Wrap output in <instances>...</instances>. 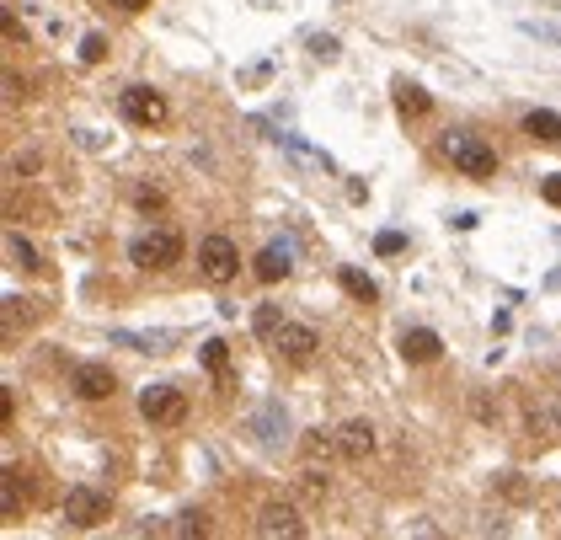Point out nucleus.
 Segmentation results:
<instances>
[{
	"label": "nucleus",
	"mask_w": 561,
	"mask_h": 540,
	"mask_svg": "<svg viewBox=\"0 0 561 540\" xmlns=\"http://www.w3.org/2000/svg\"><path fill=\"white\" fill-rule=\"evenodd\" d=\"M444 156L455 161L465 177H476V182H492V177H497V156H492V145L471 140V134H444Z\"/></svg>",
	"instance_id": "1"
},
{
	"label": "nucleus",
	"mask_w": 561,
	"mask_h": 540,
	"mask_svg": "<svg viewBox=\"0 0 561 540\" xmlns=\"http://www.w3.org/2000/svg\"><path fill=\"white\" fill-rule=\"evenodd\" d=\"M129 262L134 268H171V262H182V236L177 230H145V236H134L129 246Z\"/></svg>",
	"instance_id": "2"
},
{
	"label": "nucleus",
	"mask_w": 561,
	"mask_h": 540,
	"mask_svg": "<svg viewBox=\"0 0 561 540\" xmlns=\"http://www.w3.org/2000/svg\"><path fill=\"white\" fill-rule=\"evenodd\" d=\"M236 268H241L236 241H230V236H204V246H198V273H204L209 284H230V279H236Z\"/></svg>",
	"instance_id": "3"
},
{
	"label": "nucleus",
	"mask_w": 561,
	"mask_h": 540,
	"mask_svg": "<svg viewBox=\"0 0 561 540\" xmlns=\"http://www.w3.org/2000/svg\"><path fill=\"white\" fill-rule=\"evenodd\" d=\"M118 107H123V118H129V123H139V129H155V123H166V113H171L166 97H161V91H150V86H129L118 97Z\"/></svg>",
	"instance_id": "4"
},
{
	"label": "nucleus",
	"mask_w": 561,
	"mask_h": 540,
	"mask_svg": "<svg viewBox=\"0 0 561 540\" xmlns=\"http://www.w3.org/2000/svg\"><path fill=\"white\" fill-rule=\"evenodd\" d=\"M139 412H145L150 423H182L187 418V396L177 385H150V391H139Z\"/></svg>",
	"instance_id": "5"
},
{
	"label": "nucleus",
	"mask_w": 561,
	"mask_h": 540,
	"mask_svg": "<svg viewBox=\"0 0 561 540\" xmlns=\"http://www.w3.org/2000/svg\"><path fill=\"white\" fill-rule=\"evenodd\" d=\"M65 519L75 524V530H97V524L107 519V492H97V487H70L65 492Z\"/></svg>",
	"instance_id": "6"
},
{
	"label": "nucleus",
	"mask_w": 561,
	"mask_h": 540,
	"mask_svg": "<svg viewBox=\"0 0 561 540\" xmlns=\"http://www.w3.org/2000/svg\"><path fill=\"white\" fill-rule=\"evenodd\" d=\"M257 535H284V540H305L310 524L300 519L294 503H262L257 508Z\"/></svg>",
	"instance_id": "7"
},
{
	"label": "nucleus",
	"mask_w": 561,
	"mask_h": 540,
	"mask_svg": "<svg viewBox=\"0 0 561 540\" xmlns=\"http://www.w3.org/2000/svg\"><path fill=\"white\" fill-rule=\"evenodd\" d=\"M268 343L278 348V359H289V364H310V353H316V332L300 327V321H284Z\"/></svg>",
	"instance_id": "8"
},
{
	"label": "nucleus",
	"mask_w": 561,
	"mask_h": 540,
	"mask_svg": "<svg viewBox=\"0 0 561 540\" xmlns=\"http://www.w3.org/2000/svg\"><path fill=\"white\" fill-rule=\"evenodd\" d=\"M337 450H342V460H369L374 455V423L369 418L342 423L337 428Z\"/></svg>",
	"instance_id": "9"
},
{
	"label": "nucleus",
	"mask_w": 561,
	"mask_h": 540,
	"mask_svg": "<svg viewBox=\"0 0 561 540\" xmlns=\"http://www.w3.org/2000/svg\"><path fill=\"white\" fill-rule=\"evenodd\" d=\"M70 385H75V396H86V401H107L118 391V380H113V369H107V364H81Z\"/></svg>",
	"instance_id": "10"
},
{
	"label": "nucleus",
	"mask_w": 561,
	"mask_h": 540,
	"mask_svg": "<svg viewBox=\"0 0 561 540\" xmlns=\"http://www.w3.org/2000/svg\"><path fill=\"white\" fill-rule=\"evenodd\" d=\"M252 434H257V444H284V434H289V412L278 407V401H262L257 407V418H252Z\"/></svg>",
	"instance_id": "11"
},
{
	"label": "nucleus",
	"mask_w": 561,
	"mask_h": 540,
	"mask_svg": "<svg viewBox=\"0 0 561 540\" xmlns=\"http://www.w3.org/2000/svg\"><path fill=\"white\" fill-rule=\"evenodd\" d=\"M439 353H444L439 332H428V327H412V332H401V359H407V364H433Z\"/></svg>",
	"instance_id": "12"
},
{
	"label": "nucleus",
	"mask_w": 561,
	"mask_h": 540,
	"mask_svg": "<svg viewBox=\"0 0 561 540\" xmlns=\"http://www.w3.org/2000/svg\"><path fill=\"white\" fill-rule=\"evenodd\" d=\"M524 134L540 145H561V113H551V107H535V113L524 118Z\"/></svg>",
	"instance_id": "13"
},
{
	"label": "nucleus",
	"mask_w": 561,
	"mask_h": 540,
	"mask_svg": "<svg viewBox=\"0 0 561 540\" xmlns=\"http://www.w3.org/2000/svg\"><path fill=\"white\" fill-rule=\"evenodd\" d=\"M289 268H294V262H289V246H262V252H257V279H262V284L289 279Z\"/></svg>",
	"instance_id": "14"
},
{
	"label": "nucleus",
	"mask_w": 561,
	"mask_h": 540,
	"mask_svg": "<svg viewBox=\"0 0 561 540\" xmlns=\"http://www.w3.org/2000/svg\"><path fill=\"white\" fill-rule=\"evenodd\" d=\"M118 348H134V353H166L177 343V332H113Z\"/></svg>",
	"instance_id": "15"
},
{
	"label": "nucleus",
	"mask_w": 561,
	"mask_h": 540,
	"mask_svg": "<svg viewBox=\"0 0 561 540\" xmlns=\"http://www.w3.org/2000/svg\"><path fill=\"white\" fill-rule=\"evenodd\" d=\"M396 107L407 118H423V113H433V97L423 86H412V81H396Z\"/></svg>",
	"instance_id": "16"
},
{
	"label": "nucleus",
	"mask_w": 561,
	"mask_h": 540,
	"mask_svg": "<svg viewBox=\"0 0 561 540\" xmlns=\"http://www.w3.org/2000/svg\"><path fill=\"white\" fill-rule=\"evenodd\" d=\"M204 369H209V375L220 380V385H230V343L209 337V343H204Z\"/></svg>",
	"instance_id": "17"
},
{
	"label": "nucleus",
	"mask_w": 561,
	"mask_h": 540,
	"mask_svg": "<svg viewBox=\"0 0 561 540\" xmlns=\"http://www.w3.org/2000/svg\"><path fill=\"white\" fill-rule=\"evenodd\" d=\"M342 289H348L353 300H364V305L380 300V289H374V279H369V273H358V268H342Z\"/></svg>",
	"instance_id": "18"
},
{
	"label": "nucleus",
	"mask_w": 561,
	"mask_h": 540,
	"mask_svg": "<svg viewBox=\"0 0 561 540\" xmlns=\"http://www.w3.org/2000/svg\"><path fill=\"white\" fill-rule=\"evenodd\" d=\"M6 257H11V268H22V273H33V268H38V252H33V241H22L17 230L6 236Z\"/></svg>",
	"instance_id": "19"
},
{
	"label": "nucleus",
	"mask_w": 561,
	"mask_h": 540,
	"mask_svg": "<svg viewBox=\"0 0 561 540\" xmlns=\"http://www.w3.org/2000/svg\"><path fill=\"white\" fill-rule=\"evenodd\" d=\"M342 49H337V38H326V33H316L310 38V59H316V65H332Z\"/></svg>",
	"instance_id": "20"
},
{
	"label": "nucleus",
	"mask_w": 561,
	"mask_h": 540,
	"mask_svg": "<svg viewBox=\"0 0 561 540\" xmlns=\"http://www.w3.org/2000/svg\"><path fill=\"white\" fill-rule=\"evenodd\" d=\"M252 327H257V337H273L284 321H278V305H257V316H252Z\"/></svg>",
	"instance_id": "21"
},
{
	"label": "nucleus",
	"mask_w": 561,
	"mask_h": 540,
	"mask_svg": "<svg viewBox=\"0 0 561 540\" xmlns=\"http://www.w3.org/2000/svg\"><path fill=\"white\" fill-rule=\"evenodd\" d=\"M300 498H310V503L326 498V476L321 471H300Z\"/></svg>",
	"instance_id": "22"
},
{
	"label": "nucleus",
	"mask_w": 561,
	"mask_h": 540,
	"mask_svg": "<svg viewBox=\"0 0 561 540\" xmlns=\"http://www.w3.org/2000/svg\"><path fill=\"white\" fill-rule=\"evenodd\" d=\"M305 450H310V455H321V460H326V455H342V450H337V434H321V428L305 439Z\"/></svg>",
	"instance_id": "23"
},
{
	"label": "nucleus",
	"mask_w": 561,
	"mask_h": 540,
	"mask_svg": "<svg viewBox=\"0 0 561 540\" xmlns=\"http://www.w3.org/2000/svg\"><path fill=\"white\" fill-rule=\"evenodd\" d=\"M81 59H86V65H102V59H107V38L91 33V38L81 43Z\"/></svg>",
	"instance_id": "24"
},
{
	"label": "nucleus",
	"mask_w": 561,
	"mask_h": 540,
	"mask_svg": "<svg viewBox=\"0 0 561 540\" xmlns=\"http://www.w3.org/2000/svg\"><path fill=\"white\" fill-rule=\"evenodd\" d=\"M209 524H204V514H198V508H187V514L177 519V535H204Z\"/></svg>",
	"instance_id": "25"
},
{
	"label": "nucleus",
	"mask_w": 561,
	"mask_h": 540,
	"mask_svg": "<svg viewBox=\"0 0 561 540\" xmlns=\"http://www.w3.org/2000/svg\"><path fill=\"white\" fill-rule=\"evenodd\" d=\"M401 246H407V236H396V230H385V236L374 241V252H380V257H396Z\"/></svg>",
	"instance_id": "26"
},
{
	"label": "nucleus",
	"mask_w": 561,
	"mask_h": 540,
	"mask_svg": "<svg viewBox=\"0 0 561 540\" xmlns=\"http://www.w3.org/2000/svg\"><path fill=\"white\" fill-rule=\"evenodd\" d=\"M540 198H545V204H556V209H561V172L540 182Z\"/></svg>",
	"instance_id": "27"
},
{
	"label": "nucleus",
	"mask_w": 561,
	"mask_h": 540,
	"mask_svg": "<svg viewBox=\"0 0 561 540\" xmlns=\"http://www.w3.org/2000/svg\"><path fill=\"white\" fill-rule=\"evenodd\" d=\"M6 519H17V471H6Z\"/></svg>",
	"instance_id": "28"
},
{
	"label": "nucleus",
	"mask_w": 561,
	"mask_h": 540,
	"mask_svg": "<svg viewBox=\"0 0 561 540\" xmlns=\"http://www.w3.org/2000/svg\"><path fill=\"white\" fill-rule=\"evenodd\" d=\"M27 97V86L17 81V75H6V102H22Z\"/></svg>",
	"instance_id": "29"
},
{
	"label": "nucleus",
	"mask_w": 561,
	"mask_h": 540,
	"mask_svg": "<svg viewBox=\"0 0 561 540\" xmlns=\"http://www.w3.org/2000/svg\"><path fill=\"white\" fill-rule=\"evenodd\" d=\"M113 6H123V11H145L150 0H113Z\"/></svg>",
	"instance_id": "30"
}]
</instances>
